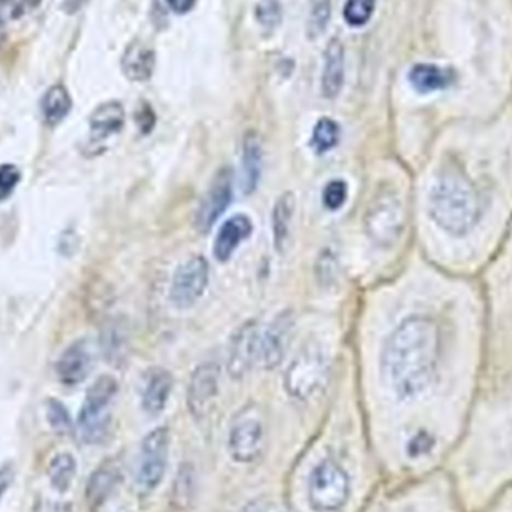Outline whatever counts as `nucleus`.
Listing matches in <instances>:
<instances>
[{"label":"nucleus","instance_id":"obj_1","mask_svg":"<svg viewBox=\"0 0 512 512\" xmlns=\"http://www.w3.org/2000/svg\"><path fill=\"white\" fill-rule=\"evenodd\" d=\"M442 469L466 512L484 507L512 486V393L489 397L466 415Z\"/></svg>","mask_w":512,"mask_h":512},{"label":"nucleus","instance_id":"obj_2","mask_svg":"<svg viewBox=\"0 0 512 512\" xmlns=\"http://www.w3.org/2000/svg\"><path fill=\"white\" fill-rule=\"evenodd\" d=\"M382 378L397 402L432 399L445 421L462 433L463 423L436 400L438 385V328L429 316L405 319L388 337L382 354Z\"/></svg>","mask_w":512,"mask_h":512},{"label":"nucleus","instance_id":"obj_3","mask_svg":"<svg viewBox=\"0 0 512 512\" xmlns=\"http://www.w3.org/2000/svg\"><path fill=\"white\" fill-rule=\"evenodd\" d=\"M433 221L451 234H465L477 224L478 198L474 188L459 173L441 174L429 197Z\"/></svg>","mask_w":512,"mask_h":512},{"label":"nucleus","instance_id":"obj_4","mask_svg":"<svg viewBox=\"0 0 512 512\" xmlns=\"http://www.w3.org/2000/svg\"><path fill=\"white\" fill-rule=\"evenodd\" d=\"M117 393L116 379L101 376L89 388L83 408L78 415V432L87 444H98L110 426V405Z\"/></svg>","mask_w":512,"mask_h":512},{"label":"nucleus","instance_id":"obj_5","mask_svg":"<svg viewBox=\"0 0 512 512\" xmlns=\"http://www.w3.org/2000/svg\"><path fill=\"white\" fill-rule=\"evenodd\" d=\"M351 484L345 469L331 459L322 460L309 478V501L316 511L340 510L348 502Z\"/></svg>","mask_w":512,"mask_h":512},{"label":"nucleus","instance_id":"obj_6","mask_svg":"<svg viewBox=\"0 0 512 512\" xmlns=\"http://www.w3.org/2000/svg\"><path fill=\"white\" fill-rule=\"evenodd\" d=\"M403 512H466L444 469L421 475Z\"/></svg>","mask_w":512,"mask_h":512},{"label":"nucleus","instance_id":"obj_7","mask_svg":"<svg viewBox=\"0 0 512 512\" xmlns=\"http://www.w3.org/2000/svg\"><path fill=\"white\" fill-rule=\"evenodd\" d=\"M367 236L379 246H390L403 230V207L394 192L382 191L373 197L364 216Z\"/></svg>","mask_w":512,"mask_h":512},{"label":"nucleus","instance_id":"obj_8","mask_svg":"<svg viewBox=\"0 0 512 512\" xmlns=\"http://www.w3.org/2000/svg\"><path fill=\"white\" fill-rule=\"evenodd\" d=\"M264 439L265 427L261 409L256 405L246 406L234 417L231 424L228 438L231 456L239 463L254 462L264 450Z\"/></svg>","mask_w":512,"mask_h":512},{"label":"nucleus","instance_id":"obj_9","mask_svg":"<svg viewBox=\"0 0 512 512\" xmlns=\"http://www.w3.org/2000/svg\"><path fill=\"white\" fill-rule=\"evenodd\" d=\"M327 370L324 354L316 346H307L286 370V391L295 399H310L324 385Z\"/></svg>","mask_w":512,"mask_h":512},{"label":"nucleus","instance_id":"obj_10","mask_svg":"<svg viewBox=\"0 0 512 512\" xmlns=\"http://www.w3.org/2000/svg\"><path fill=\"white\" fill-rule=\"evenodd\" d=\"M170 432L165 427L152 430L141 444L138 460V484L141 489L153 490L161 484L167 471Z\"/></svg>","mask_w":512,"mask_h":512},{"label":"nucleus","instance_id":"obj_11","mask_svg":"<svg viewBox=\"0 0 512 512\" xmlns=\"http://www.w3.org/2000/svg\"><path fill=\"white\" fill-rule=\"evenodd\" d=\"M209 283V264L203 256L183 262L173 276L170 297L177 307H189L200 300Z\"/></svg>","mask_w":512,"mask_h":512},{"label":"nucleus","instance_id":"obj_12","mask_svg":"<svg viewBox=\"0 0 512 512\" xmlns=\"http://www.w3.org/2000/svg\"><path fill=\"white\" fill-rule=\"evenodd\" d=\"M233 201V173L230 168H221L213 177L206 195L201 200L195 215V227L200 233L212 230L213 225L224 215Z\"/></svg>","mask_w":512,"mask_h":512},{"label":"nucleus","instance_id":"obj_13","mask_svg":"<svg viewBox=\"0 0 512 512\" xmlns=\"http://www.w3.org/2000/svg\"><path fill=\"white\" fill-rule=\"evenodd\" d=\"M219 393V367L204 363L192 373L188 388V406L197 420H203L212 411Z\"/></svg>","mask_w":512,"mask_h":512},{"label":"nucleus","instance_id":"obj_14","mask_svg":"<svg viewBox=\"0 0 512 512\" xmlns=\"http://www.w3.org/2000/svg\"><path fill=\"white\" fill-rule=\"evenodd\" d=\"M259 334L255 322H246L234 334L228 351V372L233 378H243L258 355Z\"/></svg>","mask_w":512,"mask_h":512},{"label":"nucleus","instance_id":"obj_15","mask_svg":"<svg viewBox=\"0 0 512 512\" xmlns=\"http://www.w3.org/2000/svg\"><path fill=\"white\" fill-rule=\"evenodd\" d=\"M90 370H92V352L83 340L68 346L60 355L56 366L57 378L69 387L83 382L89 376Z\"/></svg>","mask_w":512,"mask_h":512},{"label":"nucleus","instance_id":"obj_16","mask_svg":"<svg viewBox=\"0 0 512 512\" xmlns=\"http://www.w3.org/2000/svg\"><path fill=\"white\" fill-rule=\"evenodd\" d=\"M292 318L289 313H282L274 319L273 324L259 337L258 354L261 355L265 369H274L279 366L285 355L286 342H288L289 328Z\"/></svg>","mask_w":512,"mask_h":512},{"label":"nucleus","instance_id":"obj_17","mask_svg":"<svg viewBox=\"0 0 512 512\" xmlns=\"http://www.w3.org/2000/svg\"><path fill=\"white\" fill-rule=\"evenodd\" d=\"M345 83V48L339 39H331L324 53L322 69V95L327 99L337 98Z\"/></svg>","mask_w":512,"mask_h":512},{"label":"nucleus","instance_id":"obj_18","mask_svg":"<svg viewBox=\"0 0 512 512\" xmlns=\"http://www.w3.org/2000/svg\"><path fill=\"white\" fill-rule=\"evenodd\" d=\"M252 230L254 227H252V221L248 216L237 215L228 219L216 236L215 246H213V254L216 259L221 262L228 261L237 251L240 243L251 237Z\"/></svg>","mask_w":512,"mask_h":512},{"label":"nucleus","instance_id":"obj_19","mask_svg":"<svg viewBox=\"0 0 512 512\" xmlns=\"http://www.w3.org/2000/svg\"><path fill=\"white\" fill-rule=\"evenodd\" d=\"M155 51L143 41H134L122 56V71L131 81H147L155 71Z\"/></svg>","mask_w":512,"mask_h":512},{"label":"nucleus","instance_id":"obj_20","mask_svg":"<svg viewBox=\"0 0 512 512\" xmlns=\"http://www.w3.org/2000/svg\"><path fill=\"white\" fill-rule=\"evenodd\" d=\"M90 137L93 141H102L111 135L119 134L125 125V110L117 101L99 105L89 119Z\"/></svg>","mask_w":512,"mask_h":512},{"label":"nucleus","instance_id":"obj_21","mask_svg":"<svg viewBox=\"0 0 512 512\" xmlns=\"http://www.w3.org/2000/svg\"><path fill=\"white\" fill-rule=\"evenodd\" d=\"M173 390V376L165 369L150 370L143 388V408L147 414L158 415L164 411Z\"/></svg>","mask_w":512,"mask_h":512},{"label":"nucleus","instance_id":"obj_22","mask_svg":"<svg viewBox=\"0 0 512 512\" xmlns=\"http://www.w3.org/2000/svg\"><path fill=\"white\" fill-rule=\"evenodd\" d=\"M409 83L420 93L438 92L453 84V72L432 63H418L409 72Z\"/></svg>","mask_w":512,"mask_h":512},{"label":"nucleus","instance_id":"obj_23","mask_svg":"<svg viewBox=\"0 0 512 512\" xmlns=\"http://www.w3.org/2000/svg\"><path fill=\"white\" fill-rule=\"evenodd\" d=\"M262 168L261 141L255 132H248L243 140L242 155V189L245 194H252L258 186Z\"/></svg>","mask_w":512,"mask_h":512},{"label":"nucleus","instance_id":"obj_24","mask_svg":"<svg viewBox=\"0 0 512 512\" xmlns=\"http://www.w3.org/2000/svg\"><path fill=\"white\" fill-rule=\"evenodd\" d=\"M120 480V472L113 463H105L98 471L93 472L87 483L86 499L87 504L92 508L101 507L105 499L116 489Z\"/></svg>","mask_w":512,"mask_h":512},{"label":"nucleus","instance_id":"obj_25","mask_svg":"<svg viewBox=\"0 0 512 512\" xmlns=\"http://www.w3.org/2000/svg\"><path fill=\"white\" fill-rule=\"evenodd\" d=\"M295 198L291 192L280 195L274 204L273 210V239L274 248L279 254H283L288 245L291 234L292 216H294Z\"/></svg>","mask_w":512,"mask_h":512},{"label":"nucleus","instance_id":"obj_26","mask_svg":"<svg viewBox=\"0 0 512 512\" xmlns=\"http://www.w3.org/2000/svg\"><path fill=\"white\" fill-rule=\"evenodd\" d=\"M72 98L68 89L62 84L50 87L42 98L41 110L45 123L50 126L59 125L71 113Z\"/></svg>","mask_w":512,"mask_h":512},{"label":"nucleus","instance_id":"obj_27","mask_svg":"<svg viewBox=\"0 0 512 512\" xmlns=\"http://www.w3.org/2000/svg\"><path fill=\"white\" fill-rule=\"evenodd\" d=\"M77 474V462L74 456L69 453L57 454L51 460L50 468H48V477H50L51 486L57 492H66L71 487Z\"/></svg>","mask_w":512,"mask_h":512},{"label":"nucleus","instance_id":"obj_28","mask_svg":"<svg viewBox=\"0 0 512 512\" xmlns=\"http://www.w3.org/2000/svg\"><path fill=\"white\" fill-rule=\"evenodd\" d=\"M331 17V0H310L306 32L310 39L319 38L327 29Z\"/></svg>","mask_w":512,"mask_h":512},{"label":"nucleus","instance_id":"obj_29","mask_svg":"<svg viewBox=\"0 0 512 512\" xmlns=\"http://www.w3.org/2000/svg\"><path fill=\"white\" fill-rule=\"evenodd\" d=\"M339 137V125L334 120L324 117L316 123L315 129H313L312 144L316 152H328L339 143Z\"/></svg>","mask_w":512,"mask_h":512},{"label":"nucleus","instance_id":"obj_30","mask_svg":"<svg viewBox=\"0 0 512 512\" xmlns=\"http://www.w3.org/2000/svg\"><path fill=\"white\" fill-rule=\"evenodd\" d=\"M376 0H348L343 8V17L349 26H364L375 12Z\"/></svg>","mask_w":512,"mask_h":512},{"label":"nucleus","instance_id":"obj_31","mask_svg":"<svg viewBox=\"0 0 512 512\" xmlns=\"http://www.w3.org/2000/svg\"><path fill=\"white\" fill-rule=\"evenodd\" d=\"M255 17L264 29H276L282 21V5L277 0H261L256 5Z\"/></svg>","mask_w":512,"mask_h":512},{"label":"nucleus","instance_id":"obj_32","mask_svg":"<svg viewBox=\"0 0 512 512\" xmlns=\"http://www.w3.org/2000/svg\"><path fill=\"white\" fill-rule=\"evenodd\" d=\"M47 417L54 432L59 433V435H68V433H71V417H69L68 411H66L62 403L51 399L47 406Z\"/></svg>","mask_w":512,"mask_h":512},{"label":"nucleus","instance_id":"obj_33","mask_svg":"<svg viewBox=\"0 0 512 512\" xmlns=\"http://www.w3.org/2000/svg\"><path fill=\"white\" fill-rule=\"evenodd\" d=\"M346 198H348V186L343 180H333L322 192V203L331 212L339 210L345 204Z\"/></svg>","mask_w":512,"mask_h":512},{"label":"nucleus","instance_id":"obj_34","mask_svg":"<svg viewBox=\"0 0 512 512\" xmlns=\"http://www.w3.org/2000/svg\"><path fill=\"white\" fill-rule=\"evenodd\" d=\"M20 180L21 174L15 165H0V203L15 191Z\"/></svg>","mask_w":512,"mask_h":512},{"label":"nucleus","instance_id":"obj_35","mask_svg":"<svg viewBox=\"0 0 512 512\" xmlns=\"http://www.w3.org/2000/svg\"><path fill=\"white\" fill-rule=\"evenodd\" d=\"M472 512H512V486L502 490L492 501L487 502L484 507Z\"/></svg>","mask_w":512,"mask_h":512},{"label":"nucleus","instance_id":"obj_36","mask_svg":"<svg viewBox=\"0 0 512 512\" xmlns=\"http://www.w3.org/2000/svg\"><path fill=\"white\" fill-rule=\"evenodd\" d=\"M135 122H137L138 128L143 134H149L152 131L156 123V116L150 105L143 104L138 108L137 114H135Z\"/></svg>","mask_w":512,"mask_h":512},{"label":"nucleus","instance_id":"obj_37","mask_svg":"<svg viewBox=\"0 0 512 512\" xmlns=\"http://www.w3.org/2000/svg\"><path fill=\"white\" fill-rule=\"evenodd\" d=\"M15 469L12 463H5L0 466V499L8 492L11 484L14 483Z\"/></svg>","mask_w":512,"mask_h":512},{"label":"nucleus","instance_id":"obj_38","mask_svg":"<svg viewBox=\"0 0 512 512\" xmlns=\"http://www.w3.org/2000/svg\"><path fill=\"white\" fill-rule=\"evenodd\" d=\"M167 3L176 14H188L197 5V0H167Z\"/></svg>","mask_w":512,"mask_h":512},{"label":"nucleus","instance_id":"obj_39","mask_svg":"<svg viewBox=\"0 0 512 512\" xmlns=\"http://www.w3.org/2000/svg\"><path fill=\"white\" fill-rule=\"evenodd\" d=\"M38 512H72L69 505L60 504V502H47L42 505Z\"/></svg>","mask_w":512,"mask_h":512},{"label":"nucleus","instance_id":"obj_40","mask_svg":"<svg viewBox=\"0 0 512 512\" xmlns=\"http://www.w3.org/2000/svg\"><path fill=\"white\" fill-rule=\"evenodd\" d=\"M84 2H86V0H62V6L66 14H75V12L80 11Z\"/></svg>","mask_w":512,"mask_h":512},{"label":"nucleus","instance_id":"obj_41","mask_svg":"<svg viewBox=\"0 0 512 512\" xmlns=\"http://www.w3.org/2000/svg\"><path fill=\"white\" fill-rule=\"evenodd\" d=\"M243 512H265V507L261 502H251Z\"/></svg>","mask_w":512,"mask_h":512},{"label":"nucleus","instance_id":"obj_42","mask_svg":"<svg viewBox=\"0 0 512 512\" xmlns=\"http://www.w3.org/2000/svg\"><path fill=\"white\" fill-rule=\"evenodd\" d=\"M3 39H5V30H3V23L0 20V47H2Z\"/></svg>","mask_w":512,"mask_h":512}]
</instances>
